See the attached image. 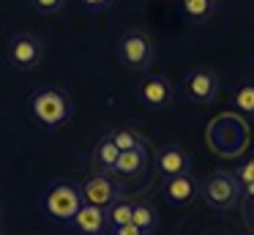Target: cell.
Returning a JSON list of instances; mask_svg holds the SVG:
<instances>
[{"mask_svg": "<svg viewBox=\"0 0 254 235\" xmlns=\"http://www.w3.org/2000/svg\"><path fill=\"white\" fill-rule=\"evenodd\" d=\"M28 109H30L33 123L41 126V129H47V131L63 129L74 115V104H71L68 90H63V87H58V85L36 87L33 96H30Z\"/></svg>", "mask_w": 254, "mask_h": 235, "instance_id": "cell-1", "label": "cell"}, {"mask_svg": "<svg viewBox=\"0 0 254 235\" xmlns=\"http://www.w3.org/2000/svg\"><path fill=\"white\" fill-rule=\"evenodd\" d=\"M199 197L216 211H230L243 200V186L238 183L232 169H213L199 180Z\"/></svg>", "mask_w": 254, "mask_h": 235, "instance_id": "cell-2", "label": "cell"}, {"mask_svg": "<svg viewBox=\"0 0 254 235\" xmlns=\"http://www.w3.org/2000/svg\"><path fill=\"white\" fill-rule=\"evenodd\" d=\"M115 55H118V60H121L123 69H128V71H148L150 63H153V58H156L153 38H150L145 30H139V27L126 30L121 38H118Z\"/></svg>", "mask_w": 254, "mask_h": 235, "instance_id": "cell-3", "label": "cell"}, {"mask_svg": "<svg viewBox=\"0 0 254 235\" xmlns=\"http://www.w3.org/2000/svg\"><path fill=\"white\" fill-rule=\"evenodd\" d=\"M6 60L19 71H30L39 69L41 60H44V44L36 33L30 30H19L8 38L6 44Z\"/></svg>", "mask_w": 254, "mask_h": 235, "instance_id": "cell-4", "label": "cell"}, {"mask_svg": "<svg viewBox=\"0 0 254 235\" xmlns=\"http://www.w3.org/2000/svg\"><path fill=\"white\" fill-rule=\"evenodd\" d=\"M219 71L210 69V66H197L183 77V96H186V101L199 104V107L213 104L219 96Z\"/></svg>", "mask_w": 254, "mask_h": 235, "instance_id": "cell-5", "label": "cell"}, {"mask_svg": "<svg viewBox=\"0 0 254 235\" xmlns=\"http://www.w3.org/2000/svg\"><path fill=\"white\" fill-rule=\"evenodd\" d=\"M82 208V194H79V186L74 183H55L44 197V211L50 213L52 219L68 224L74 219V213Z\"/></svg>", "mask_w": 254, "mask_h": 235, "instance_id": "cell-6", "label": "cell"}, {"mask_svg": "<svg viewBox=\"0 0 254 235\" xmlns=\"http://www.w3.org/2000/svg\"><path fill=\"white\" fill-rule=\"evenodd\" d=\"M79 194L82 202L99 208H110L112 202L121 200V180L112 178L110 172H93L79 183Z\"/></svg>", "mask_w": 254, "mask_h": 235, "instance_id": "cell-7", "label": "cell"}, {"mask_svg": "<svg viewBox=\"0 0 254 235\" xmlns=\"http://www.w3.org/2000/svg\"><path fill=\"white\" fill-rule=\"evenodd\" d=\"M153 169H156V175H159V180L191 172V156H189V151L183 145L170 142V145H161L159 151L153 153Z\"/></svg>", "mask_w": 254, "mask_h": 235, "instance_id": "cell-8", "label": "cell"}, {"mask_svg": "<svg viewBox=\"0 0 254 235\" xmlns=\"http://www.w3.org/2000/svg\"><path fill=\"white\" fill-rule=\"evenodd\" d=\"M137 98L148 109L159 112V109H167L175 101V90H172V82L164 74H145L137 87Z\"/></svg>", "mask_w": 254, "mask_h": 235, "instance_id": "cell-9", "label": "cell"}, {"mask_svg": "<svg viewBox=\"0 0 254 235\" xmlns=\"http://www.w3.org/2000/svg\"><path fill=\"white\" fill-rule=\"evenodd\" d=\"M161 194H164V200L172 202V205L186 208V205H191V202L199 197V180L194 178L191 172L167 178V180H161Z\"/></svg>", "mask_w": 254, "mask_h": 235, "instance_id": "cell-10", "label": "cell"}, {"mask_svg": "<svg viewBox=\"0 0 254 235\" xmlns=\"http://www.w3.org/2000/svg\"><path fill=\"white\" fill-rule=\"evenodd\" d=\"M150 156H148V145L131 148V151H121L115 167H112V178L118 180H137L139 175L148 169Z\"/></svg>", "mask_w": 254, "mask_h": 235, "instance_id": "cell-11", "label": "cell"}, {"mask_svg": "<svg viewBox=\"0 0 254 235\" xmlns=\"http://www.w3.org/2000/svg\"><path fill=\"white\" fill-rule=\"evenodd\" d=\"M68 224H71V227L77 230L79 235H104V233H110L107 208L88 205V202H82V208L74 213V219H71Z\"/></svg>", "mask_w": 254, "mask_h": 235, "instance_id": "cell-12", "label": "cell"}, {"mask_svg": "<svg viewBox=\"0 0 254 235\" xmlns=\"http://www.w3.org/2000/svg\"><path fill=\"white\" fill-rule=\"evenodd\" d=\"M118 156H121V151L110 140V134H104L101 140H96L93 151H90V167H93V172H110L112 175V167H115Z\"/></svg>", "mask_w": 254, "mask_h": 235, "instance_id": "cell-13", "label": "cell"}, {"mask_svg": "<svg viewBox=\"0 0 254 235\" xmlns=\"http://www.w3.org/2000/svg\"><path fill=\"white\" fill-rule=\"evenodd\" d=\"M178 5H181V14L194 25H205L216 14V3L210 0H178Z\"/></svg>", "mask_w": 254, "mask_h": 235, "instance_id": "cell-14", "label": "cell"}, {"mask_svg": "<svg viewBox=\"0 0 254 235\" xmlns=\"http://www.w3.org/2000/svg\"><path fill=\"white\" fill-rule=\"evenodd\" d=\"M131 222L137 224L139 230H145V233H153L156 230V222H159V216H156V208L150 205L148 200H134V213H131Z\"/></svg>", "mask_w": 254, "mask_h": 235, "instance_id": "cell-15", "label": "cell"}, {"mask_svg": "<svg viewBox=\"0 0 254 235\" xmlns=\"http://www.w3.org/2000/svg\"><path fill=\"white\" fill-rule=\"evenodd\" d=\"M110 140L115 142L118 151H131V148L145 145L142 134H139V131H134L131 126H118V129H112L110 131Z\"/></svg>", "mask_w": 254, "mask_h": 235, "instance_id": "cell-16", "label": "cell"}, {"mask_svg": "<svg viewBox=\"0 0 254 235\" xmlns=\"http://www.w3.org/2000/svg\"><path fill=\"white\" fill-rule=\"evenodd\" d=\"M131 213H134V200H118L107 208V219H110V230L112 227H123V224H131Z\"/></svg>", "mask_w": 254, "mask_h": 235, "instance_id": "cell-17", "label": "cell"}, {"mask_svg": "<svg viewBox=\"0 0 254 235\" xmlns=\"http://www.w3.org/2000/svg\"><path fill=\"white\" fill-rule=\"evenodd\" d=\"M232 101H235V109L241 115L254 118V82H246V85L238 87L235 96H232Z\"/></svg>", "mask_w": 254, "mask_h": 235, "instance_id": "cell-18", "label": "cell"}, {"mask_svg": "<svg viewBox=\"0 0 254 235\" xmlns=\"http://www.w3.org/2000/svg\"><path fill=\"white\" fill-rule=\"evenodd\" d=\"M30 5H33L39 14H44V16H55V14L63 11L66 0H30Z\"/></svg>", "mask_w": 254, "mask_h": 235, "instance_id": "cell-19", "label": "cell"}, {"mask_svg": "<svg viewBox=\"0 0 254 235\" xmlns=\"http://www.w3.org/2000/svg\"><path fill=\"white\" fill-rule=\"evenodd\" d=\"M232 175L238 178V183H241V186L254 183V156L249 158V161H243L241 167H235V169H232Z\"/></svg>", "mask_w": 254, "mask_h": 235, "instance_id": "cell-20", "label": "cell"}, {"mask_svg": "<svg viewBox=\"0 0 254 235\" xmlns=\"http://www.w3.org/2000/svg\"><path fill=\"white\" fill-rule=\"evenodd\" d=\"M110 235H148V233H145V230H139L137 224L131 222V224H123V227H112Z\"/></svg>", "mask_w": 254, "mask_h": 235, "instance_id": "cell-21", "label": "cell"}, {"mask_svg": "<svg viewBox=\"0 0 254 235\" xmlns=\"http://www.w3.org/2000/svg\"><path fill=\"white\" fill-rule=\"evenodd\" d=\"M88 11H104V8H112L115 0H79Z\"/></svg>", "mask_w": 254, "mask_h": 235, "instance_id": "cell-22", "label": "cell"}, {"mask_svg": "<svg viewBox=\"0 0 254 235\" xmlns=\"http://www.w3.org/2000/svg\"><path fill=\"white\" fill-rule=\"evenodd\" d=\"M243 200H252V202H254V183H246V186H243Z\"/></svg>", "mask_w": 254, "mask_h": 235, "instance_id": "cell-23", "label": "cell"}, {"mask_svg": "<svg viewBox=\"0 0 254 235\" xmlns=\"http://www.w3.org/2000/svg\"><path fill=\"white\" fill-rule=\"evenodd\" d=\"M210 3H219V0H210Z\"/></svg>", "mask_w": 254, "mask_h": 235, "instance_id": "cell-24", "label": "cell"}, {"mask_svg": "<svg viewBox=\"0 0 254 235\" xmlns=\"http://www.w3.org/2000/svg\"><path fill=\"white\" fill-rule=\"evenodd\" d=\"M249 235H254V230H252V233H249Z\"/></svg>", "mask_w": 254, "mask_h": 235, "instance_id": "cell-25", "label": "cell"}, {"mask_svg": "<svg viewBox=\"0 0 254 235\" xmlns=\"http://www.w3.org/2000/svg\"><path fill=\"white\" fill-rule=\"evenodd\" d=\"M0 216H3V213H0Z\"/></svg>", "mask_w": 254, "mask_h": 235, "instance_id": "cell-26", "label": "cell"}]
</instances>
